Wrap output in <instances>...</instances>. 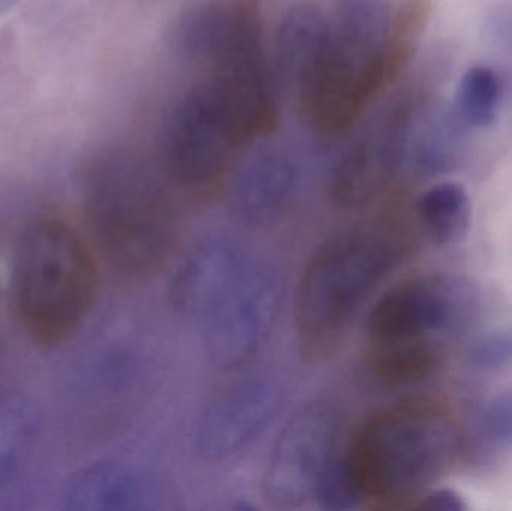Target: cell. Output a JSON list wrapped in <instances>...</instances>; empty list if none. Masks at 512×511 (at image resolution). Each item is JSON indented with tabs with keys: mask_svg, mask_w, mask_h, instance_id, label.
I'll list each match as a JSON object with an SVG mask.
<instances>
[{
	"mask_svg": "<svg viewBox=\"0 0 512 511\" xmlns=\"http://www.w3.org/2000/svg\"><path fill=\"white\" fill-rule=\"evenodd\" d=\"M18 2H20V0H0V15L11 11L15 5H18Z\"/></svg>",
	"mask_w": 512,
	"mask_h": 511,
	"instance_id": "23",
	"label": "cell"
},
{
	"mask_svg": "<svg viewBox=\"0 0 512 511\" xmlns=\"http://www.w3.org/2000/svg\"><path fill=\"white\" fill-rule=\"evenodd\" d=\"M337 444V414L310 405L283 429L265 474V495L279 507L303 506L316 497Z\"/></svg>",
	"mask_w": 512,
	"mask_h": 511,
	"instance_id": "8",
	"label": "cell"
},
{
	"mask_svg": "<svg viewBox=\"0 0 512 511\" xmlns=\"http://www.w3.org/2000/svg\"><path fill=\"white\" fill-rule=\"evenodd\" d=\"M502 101V81L489 66H472L460 78L454 110L463 123L489 128L496 122Z\"/></svg>",
	"mask_w": 512,
	"mask_h": 511,
	"instance_id": "18",
	"label": "cell"
},
{
	"mask_svg": "<svg viewBox=\"0 0 512 511\" xmlns=\"http://www.w3.org/2000/svg\"><path fill=\"white\" fill-rule=\"evenodd\" d=\"M327 30V18L313 6H294L283 15L276 36L277 69L289 90L312 65Z\"/></svg>",
	"mask_w": 512,
	"mask_h": 511,
	"instance_id": "13",
	"label": "cell"
},
{
	"mask_svg": "<svg viewBox=\"0 0 512 511\" xmlns=\"http://www.w3.org/2000/svg\"><path fill=\"white\" fill-rule=\"evenodd\" d=\"M245 144L204 84L167 111L159 131V159L167 182L194 198L212 197Z\"/></svg>",
	"mask_w": 512,
	"mask_h": 511,
	"instance_id": "6",
	"label": "cell"
},
{
	"mask_svg": "<svg viewBox=\"0 0 512 511\" xmlns=\"http://www.w3.org/2000/svg\"><path fill=\"white\" fill-rule=\"evenodd\" d=\"M298 183V165L283 147H261L234 174L230 210L246 227H264L279 218Z\"/></svg>",
	"mask_w": 512,
	"mask_h": 511,
	"instance_id": "11",
	"label": "cell"
},
{
	"mask_svg": "<svg viewBox=\"0 0 512 511\" xmlns=\"http://www.w3.org/2000/svg\"><path fill=\"white\" fill-rule=\"evenodd\" d=\"M418 509L427 511H465L468 509L462 495L453 489H436L421 500Z\"/></svg>",
	"mask_w": 512,
	"mask_h": 511,
	"instance_id": "22",
	"label": "cell"
},
{
	"mask_svg": "<svg viewBox=\"0 0 512 511\" xmlns=\"http://www.w3.org/2000/svg\"><path fill=\"white\" fill-rule=\"evenodd\" d=\"M472 368L486 374L512 369V324L484 333L472 342L468 350Z\"/></svg>",
	"mask_w": 512,
	"mask_h": 511,
	"instance_id": "19",
	"label": "cell"
},
{
	"mask_svg": "<svg viewBox=\"0 0 512 511\" xmlns=\"http://www.w3.org/2000/svg\"><path fill=\"white\" fill-rule=\"evenodd\" d=\"M436 341L367 351L373 377L388 387H408L432 377L441 365Z\"/></svg>",
	"mask_w": 512,
	"mask_h": 511,
	"instance_id": "16",
	"label": "cell"
},
{
	"mask_svg": "<svg viewBox=\"0 0 512 511\" xmlns=\"http://www.w3.org/2000/svg\"><path fill=\"white\" fill-rule=\"evenodd\" d=\"M456 437L426 404L378 411L342 446L343 464L360 503L388 509L432 485L450 465Z\"/></svg>",
	"mask_w": 512,
	"mask_h": 511,
	"instance_id": "4",
	"label": "cell"
},
{
	"mask_svg": "<svg viewBox=\"0 0 512 511\" xmlns=\"http://www.w3.org/2000/svg\"><path fill=\"white\" fill-rule=\"evenodd\" d=\"M459 114L442 108L421 122L412 125L406 161L420 176H438L456 167L462 153V132Z\"/></svg>",
	"mask_w": 512,
	"mask_h": 511,
	"instance_id": "14",
	"label": "cell"
},
{
	"mask_svg": "<svg viewBox=\"0 0 512 511\" xmlns=\"http://www.w3.org/2000/svg\"><path fill=\"white\" fill-rule=\"evenodd\" d=\"M280 294L276 273L231 240L215 237L177 269L168 302L174 314L200 324L210 362L228 371L251 362L264 345Z\"/></svg>",
	"mask_w": 512,
	"mask_h": 511,
	"instance_id": "1",
	"label": "cell"
},
{
	"mask_svg": "<svg viewBox=\"0 0 512 511\" xmlns=\"http://www.w3.org/2000/svg\"><path fill=\"white\" fill-rule=\"evenodd\" d=\"M480 429L496 449H512V386L487 402L480 414Z\"/></svg>",
	"mask_w": 512,
	"mask_h": 511,
	"instance_id": "20",
	"label": "cell"
},
{
	"mask_svg": "<svg viewBox=\"0 0 512 511\" xmlns=\"http://www.w3.org/2000/svg\"><path fill=\"white\" fill-rule=\"evenodd\" d=\"M96 282L89 243L68 222L39 219L18 237L15 311L33 341L50 347L71 338L92 308Z\"/></svg>",
	"mask_w": 512,
	"mask_h": 511,
	"instance_id": "5",
	"label": "cell"
},
{
	"mask_svg": "<svg viewBox=\"0 0 512 511\" xmlns=\"http://www.w3.org/2000/svg\"><path fill=\"white\" fill-rule=\"evenodd\" d=\"M38 434V414L29 399L17 393L0 395V485L29 458Z\"/></svg>",
	"mask_w": 512,
	"mask_h": 511,
	"instance_id": "17",
	"label": "cell"
},
{
	"mask_svg": "<svg viewBox=\"0 0 512 511\" xmlns=\"http://www.w3.org/2000/svg\"><path fill=\"white\" fill-rule=\"evenodd\" d=\"M417 212L436 245H456L471 228L472 201L460 183L442 182L427 189L418 200Z\"/></svg>",
	"mask_w": 512,
	"mask_h": 511,
	"instance_id": "15",
	"label": "cell"
},
{
	"mask_svg": "<svg viewBox=\"0 0 512 511\" xmlns=\"http://www.w3.org/2000/svg\"><path fill=\"white\" fill-rule=\"evenodd\" d=\"M66 501L75 510H152L158 509L161 494L158 486L129 468L101 464L75 477Z\"/></svg>",
	"mask_w": 512,
	"mask_h": 511,
	"instance_id": "12",
	"label": "cell"
},
{
	"mask_svg": "<svg viewBox=\"0 0 512 511\" xmlns=\"http://www.w3.org/2000/svg\"><path fill=\"white\" fill-rule=\"evenodd\" d=\"M412 119L408 108H394L352 144L334 171L331 197L342 209L366 206L406 161Z\"/></svg>",
	"mask_w": 512,
	"mask_h": 511,
	"instance_id": "10",
	"label": "cell"
},
{
	"mask_svg": "<svg viewBox=\"0 0 512 511\" xmlns=\"http://www.w3.org/2000/svg\"><path fill=\"white\" fill-rule=\"evenodd\" d=\"M279 405V389L265 378L225 387L201 411L195 431L198 453L209 461L236 455L264 431Z\"/></svg>",
	"mask_w": 512,
	"mask_h": 511,
	"instance_id": "9",
	"label": "cell"
},
{
	"mask_svg": "<svg viewBox=\"0 0 512 511\" xmlns=\"http://www.w3.org/2000/svg\"><path fill=\"white\" fill-rule=\"evenodd\" d=\"M490 30L502 51L512 59V0H505L493 9Z\"/></svg>",
	"mask_w": 512,
	"mask_h": 511,
	"instance_id": "21",
	"label": "cell"
},
{
	"mask_svg": "<svg viewBox=\"0 0 512 511\" xmlns=\"http://www.w3.org/2000/svg\"><path fill=\"white\" fill-rule=\"evenodd\" d=\"M84 209L96 248L123 278L155 275L179 243V209L167 183L131 153H108L90 167Z\"/></svg>",
	"mask_w": 512,
	"mask_h": 511,
	"instance_id": "2",
	"label": "cell"
},
{
	"mask_svg": "<svg viewBox=\"0 0 512 511\" xmlns=\"http://www.w3.org/2000/svg\"><path fill=\"white\" fill-rule=\"evenodd\" d=\"M403 252L399 231L385 222L346 228L319 246L298 288L297 333L304 359L318 362L336 351Z\"/></svg>",
	"mask_w": 512,
	"mask_h": 511,
	"instance_id": "3",
	"label": "cell"
},
{
	"mask_svg": "<svg viewBox=\"0 0 512 511\" xmlns=\"http://www.w3.org/2000/svg\"><path fill=\"white\" fill-rule=\"evenodd\" d=\"M481 308L477 282L457 273L406 279L376 302L367 318V351L435 341L474 323Z\"/></svg>",
	"mask_w": 512,
	"mask_h": 511,
	"instance_id": "7",
	"label": "cell"
}]
</instances>
